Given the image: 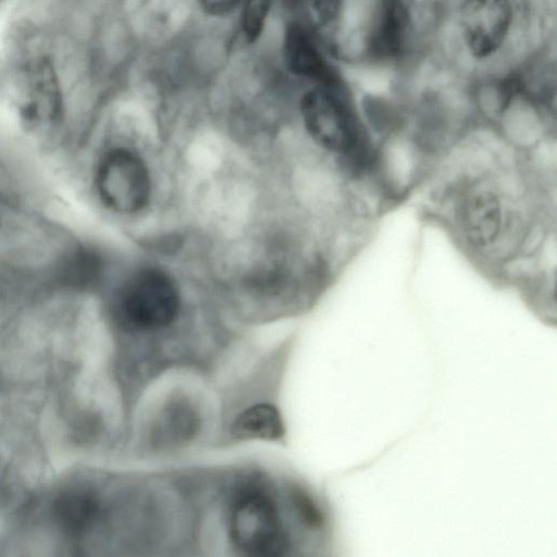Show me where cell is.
Returning a JSON list of instances; mask_svg holds the SVG:
<instances>
[{"label":"cell","mask_w":557,"mask_h":557,"mask_svg":"<svg viewBox=\"0 0 557 557\" xmlns=\"http://www.w3.org/2000/svg\"><path fill=\"white\" fill-rule=\"evenodd\" d=\"M146 250L117 275L110 297L114 322L139 347L165 343L190 326L208 285L175 253Z\"/></svg>","instance_id":"6da1fadb"},{"label":"cell","mask_w":557,"mask_h":557,"mask_svg":"<svg viewBox=\"0 0 557 557\" xmlns=\"http://www.w3.org/2000/svg\"><path fill=\"white\" fill-rule=\"evenodd\" d=\"M185 387L164 394L148 410L140 426L139 446L149 455L170 456L187 450L206 430V406Z\"/></svg>","instance_id":"7a4b0ae2"},{"label":"cell","mask_w":557,"mask_h":557,"mask_svg":"<svg viewBox=\"0 0 557 557\" xmlns=\"http://www.w3.org/2000/svg\"><path fill=\"white\" fill-rule=\"evenodd\" d=\"M300 126L307 140L318 149L352 157L362 141L357 124L346 106L326 87H317L299 101Z\"/></svg>","instance_id":"3957f363"},{"label":"cell","mask_w":557,"mask_h":557,"mask_svg":"<svg viewBox=\"0 0 557 557\" xmlns=\"http://www.w3.org/2000/svg\"><path fill=\"white\" fill-rule=\"evenodd\" d=\"M511 20L509 0H463L460 24L471 54L484 59L495 53L507 37Z\"/></svg>","instance_id":"277c9868"},{"label":"cell","mask_w":557,"mask_h":557,"mask_svg":"<svg viewBox=\"0 0 557 557\" xmlns=\"http://www.w3.org/2000/svg\"><path fill=\"white\" fill-rule=\"evenodd\" d=\"M456 216L465 240L473 248L487 249L503 233L504 202L492 188L474 187L459 200Z\"/></svg>","instance_id":"5b68a950"},{"label":"cell","mask_w":557,"mask_h":557,"mask_svg":"<svg viewBox=\"0 0 557 557\" xmlns=\"http://www.w3.org/2000/svg\"><path fill=\"white\" fill-rule=\"evenodd\" d=\"M285 425L281 410L270 401H257L240 409L225 426V442H281Z\"/></svg>","instance_id":"8992f818"},{"label":"cell","mask_w":557,"mask_h":557,"mask_svg":"<svg viewBox=\"0 0 557 557\" xmlns=\"http://www.w3.org/2000/svg\"><path fill=\"white\" fill-rule=\"evenodd\" d=\"M284 57L288 69L295 75L326 88L335 83L334 72L302 25L294 23L287 27L284 36Z\"/></svg>","instance_id":"52a82bcc"},{"label":"cell","mask_w":557,"mask_h":557,"mask_svg":"<svg viewBox=\"0 0 557 557\" xmlns=\"http://www.w3.org/2000/svg\"><path fill=\"white\" fill-rule=\"evenodd\" d=\"M409 14L400 0H384L371 34L370 47L381 58L398 55L405 46Z\"/></svg>","instance_id":"ba28073f"},{"label":"cell","mask_w":557,"mask_h":557,"mask_svg":"<svg viewBox=\"0 0 557 557\" xmlns=\"http://www.w3.org/2000/svg\"><path fill=\"white\" fill-rule=\"evenodd\" d=\"M98 497L85 490L62 493L53 503L52 511L62 530L81 534L89 530L100 516Z\"/></svg>","instance_id":"9c48e42d"},{"label":"cell","mask_w":557,"mask_h":557,"mask_svg":"<svg viewBox=\"0 0 557 557\" xmlns=\"http://www.w3.org/2000/svg\"><path fill=\"white\" fill-rule=\"evenodd\" d=\"M271 0H243L242 30L247 41H255L262 33Z\"/></svg>","instance_id":"30bf717a"},{"label":"cell","mask_w":557,"mask_h":557,"mask_svg":"<svg viewBox=\"0 0 557 557\" xmlns=\"http://www.w3.org/2000/svg\"><path fill=\"white\" fill-rule=\"evenodd\" d=\"M310 21L318 26L332 23L339 11L341 0H299Z\"/></svg>","instance_id":"8fae6325"},{"label":"cell","mask_w":557,"mask_h":557,"mask_svg":"<svg viewBox=\"0 0 557 557\" xmlns=\"http://www.w3.org/2000/svg\"><path fill=\"white\" fill-rule=\"evenodd\" d=\"M199 2L208 14L223 16L233 12L243 0H199Z\"/></svg>","instance_id":"7c38bea8"}]
</instances>
